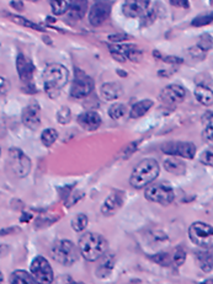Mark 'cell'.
<instances>
[{
  "mask_svg": "<svg viewBox=\"0 0 213 284\" xmlns=\"http://www.w3.org/2000/svg\"><path fill=\"white\" fill-rule=\"evenodd\" d=\"M43 89L45 93L52 99H56L69 80V71L62 64L53 63L46 66L43 71Z\"/></svg>",
  "mask_w": 213,
  "mask_h": 284,
  "instance_id": "cell-1",
  "label": "cell"
},
{
  "mask_svg": "<svg viewBox=\"0 0 213 284\" xmlns=\"http://www.w3.org/2000/svg\"><path fill=\"white\" fill-rule=\"evenodd\" d=\"M160 173V166L155 159L148 158L141 161L132 171L130 183L133 188H144L153 182Z\"/></svg>",
  "mask_w": 213,
  "mask_h": 284,
  "instance_id": "cell-2",
  "label": "cell"
},
{
  "mask_svg": "<svg viewBox=\"0 0 213 284\" xmlns=\"http://www.w3.org/2000/svg\"><path fill=\"white\" fill-rule=\"evenodd\" d=\"M106 239L96 232H86L79 239V251L86 261L95 262L106 253Z\"/></svg>",
  "mask_w": 213,
  "mask_h": 284,
  "instance_id": "cell-3",
  "label": "cell"
},
{
  "mask_svg": "<svg viewBox=\"0 0 213 284\" xmlns=\"http://www.w3.org/2000/svg\"><path fill=\"white\" fill-rule=\"evenodd\" d=\"M51 256L57 263L63 266H73L78 261L79 253L75 245L69 240H58L51 249Z\"/></svg>",
  "mask_w": 213,
  "mask_h": 284,
  "instance_id": "cell-4",
  "label": "cell"
},
{
  "mask_svg": "<svg viewBox=\"0 0 213 284\" xmlns=\"http://www.w3.org/2000/svg\"><path fill=\"white\" fill-rule=\"evenodd\" d=\"M30 271L36 284H52L55 282V273L52 267L43 256H36L33 258Z\"/></svg>",
  "mask_w": 213,
  "mask_h": 284,
  "instance_id": "cell-5",
  "label": "cell"
},
{
  "mask_svg": "<svg viewBox=\"0 0 213 284\" xmlns=\"http://www.w3.org/2000/svg\"><path fill=\"white\" fill-rule=\"evenodd\" d=\"M190 240L196 246L202 249H210L213 242V230L211 225L202 222H196L189 227Z\"/></svg>",
  "mask_w": 213,
  "mask_h": 284,
  "instance_id": "cell-6",
  "label": "cell"
},
{
  "mask_svg": "<svg viewBox=\"0 0 213 284\" xmlns=\"http://www.w3.org/2000/svg\"><path fill=\"white\" fill-rule=\"evenodd\" d=\"M144 196L148 201L163 204V206H168V204L173 203V201L175 199V193H174L173 187L165 182L148 185L144 192Z\"/></svg>",
  "mask_w": 213,
  "mask_h": 284,
  "instance_id": "cell-7",
  "label": "cell"
},
{
  "mask_svg": "<svg viewBox=\"0 0 213 284\" xmlns=\"http://www.w3.org/2000/svg\"><path fill=\"white\" fill-rule=\"evenodd\" d=\"M94 90V80L81 69H75L73 83L71 88V96L73 99H84Z\"/></svg>",
  "mask_w": 213,
  "mask_h": 284,
  "instance_id": "cell-8",
  "label": "cell"
},
{
  "mask_svg": "<svg viewBox=\"0 0 213 284\" xmlns=\"http://www.w3.org/2000/svg\"><path fill=\"white\" fill-rule=\"evenodd\" d=\"M161 152L171 157L192 160L196 155V147L194 143L190 142H169L161 145Z\"/></svg>",
  "mask_w": 213,
  "mask_h": 284,
  "instance_id": "cell-9",
  "label": "cell"
},
{
  "mask_svg": "<svg viewBox=\"0 0 213 284\" xmlns=\"http://www.w3.org/2000/svg\"><path fill=\"white\" fill-rule=\"evenodd\" d=\"M9 160L11 164L12 171L17 177H25V176L29 175L32 164H31L29 157L22 150L17 149V148L9 149Z\"/></svg>",
  "mask_w": 213,
  "mask_h": 284,
  "instance_id": "cell-10",
  "label": "cell"
},
{
  "mask_svg": "<svg viewBox=\"0 0 213 284\" xmlns=\"http://www.w3.org/2000/svg\"><path fill=\"white\" fill-rule=\"evenodd\" d=\"M112 2L109 0H96L90 7L89 22L91 26L97 27L104 24L111 15Z\"/></svg>",
  "mask_w": 213,
  "mask_h": 284,
  "instance_id": "cell-11",
  "label": "cell"
},
{
  "mask_svg": "<svg viewBox=\"0 0 213 284\" xmlns=\"http://www.w3.org/2000/svg\"><path fill=\"white\" fill-rule=\"evenodd\" d=\"M150 0H125L122 12L126 17L137 19L142 17L149 10Z\"/></svg>",
  "mask_w": 213,
  "mask_h": 284,
  "instance_id": "cell-12",
  "label": "cell"
},
{
  "mask_svg": "<svg viewBox=\"0 0 213 284\" xmlns=\"http://www.w3.org/2000/svg\"><path fill=\"white\" fill-rule=\"evenodd\" d=\"M186 97V90L181 85L171 84L165 86L160 93V99L166 105H178L181 104Z\"/></svg>",
  "mask_w": 213,
  "mask_h": 284,
  "instance_id": "cell-13",
  "label": "cell"
},
{
  "mask_svg": "<svg viewBox=\"0 0 213 284\" xmlns=\"http://www.w3.org/2000/svg\"><path fill=\"white\" fill-rule=\"evenodd\" d=\"M22 123L30 129H37L41 124V107L37 102L27 105L21 114Z\"/></svg>",
  "mask_w": 213,
  "mask_h": 284,
  "instance_id": "cell-14",
  "label": "cell"
},
{
  "mask_svg": "<svg viewBox=\"0 0 213 284\" xmlns=\"http://www.w3.org/2000/svg\"><path fill=\"white\" fill-rule=\"evenodd\" d=\"M16 70L17 74L20 76V80L22 83L30 84L32 81L33 74H35V65L31 62L26 56H24L22 53H20L16 58Z\"/></svg>",
  "mask_w": 213,
  "mask_h": 284,
  "instance_id": "cell-15",
  "label": "cell"
},
{
  "mask_svg": "<svg viewBox=\"0 0 213 284\" xmlns=\"http://www.w3.org/2000/svg\"><path fill=\"white\" fill-rule=\"evenodd\" d=\"M123 204V193L122 192H114L105 199L104 204L101 207V213L105 217H111L117 213L119 209H121Z\"/></svg>",
  "mask_w": 213,
  "mask_h": 284,
  "instance_id": "cell-16",
  "label": "cell"
},
{
  "mask_svg": "<svg viewBox=\"0 0 213 284\" xmlns=\"http://www.w3.org/2000/svg\"><path fill=\"white\" fill-rule=\"evenodd\" d=\"M78 123L83 129L92 132L101 126V116L96 111H85L78 116Z\"/></svg>",
  "mask_w": 213,
  "mask_h": 284,
  "instance_id": "cell-17",
  "label": "cell"
},
{
  "mask_svg": "<svg viewBox=\"0 0 213 284\" xmlns=\"http://www.w3.org/2000/svg\"><path fill=\"white\" fill-rule=\"evenodd\" d=\"M100 94H101L102 99L106 100V101H115L122 96L123 89L119 83L110 81V83L102 84V86L100 88Z\"/></svg>",
  "mask_w": 213,
  "mask_h": 284,
  "instance_id": "cell-18",
  "label": "cell"
},
{
  "mask_svg": "<svg viewBox=\"0 0 213 284\" xmlns=\"http://www.w3.org/2000/svg\"><path fill=\"white\" fill-rule=\"evenodd\" d=\"M100 263L96 268V276L99 278H106L111 275L115 266V255L112 253H106L99 258Z\"/></svg>",
  "mask_w": 213,
  "mask_h": 284,
  "instance_id": "cell-19",
  "label": "cell"
},
{
  "mask_svg": "<svg viewBox=\"0 0 213 284\" xmlns=\"http://www.w3.org/2000/svg\"><path fill=\"white\" fill-rule=\"evenodd\" d=\"M86 10H88V0H71L67 12L69 17L79 20L85 15Z\"/></svg>",
  "mask_w": 213,
  "mask_h": 284,
  "instance_id": "cell-20",
  "label": "cell"
},
{
  "mask_svg": "<svg viewBox=\"0 0 213 284\" xmlns=\"http://www.w3.org/2000/svg\"><path fill=\"white\" fill-rule=\"evenodd\" d=\"M153 106H154V102L149 99H145L140 102H136V104L132 106V109H131L130 117L133 119L141 118V117L144 116V114H147V112L149 111Z\"/></svg>",
  "mask_w": 213,
  "mask_h": 284,
  "instance_id": "cell-21",
  "label": "cell"
},
{
  "mask_svg": "<svg viewBox=\"0 0 213 284\" xmlns=\"http://www.w3.org/2000/svg\"><path fill=\"white\" fill-rule=\"evenodd\" d=\"M164 169H165L168 172L174 173V175H184V173L186 172V165H185V163L176 157L166 159V160L164 161Z\"/></svg>",
  "mask_w": 213,
  "mask_h": 284,
  "instance_id": "cell-22",
  "label": "cell"
},
{
  "mask_svg": "<svg viewBox=\"0 0 213 284\" xmlns=\"http://www.w3.org/2000/svg\"><path fill=\"white\" fill-rule=\"evenodd\" d=\"M195 97L204 106H212L213 93L211 88H207L206 85H200L199 84L195 89Z\"/></svg>",
  "mask_w": 213,
  "mask_h": 284,
  "instance_id": "cell-23",
  "label": "cell"
},
{
  "mask_svg": "<svg viewBox=\"0 0 213 284\" xmlns=\"http://www.w3.org/2000/svg\"><path fill=\"white\" fill-rule=\"evenodd\" d=\"M163 9V5L159 4V2H155L153 7H149L147 12L141 17V26L142 27H148L160 16V10Z\"/></svg>",
  "mask_w": 213,
  "mask_h": 284,
  "instance_id": "cell-24",
  "label": "cell"
},
{
  "mask_svg": "<svg viewBox=\"0 0 213 284\" xmlns=\"http://www.w3.org/2000/svg\"><path fill=\"white\" fill-rule=\"evenodd\" d=\"M132 45H116V46H110L109 51L112 55L115 60L120 63H125L127 60V55L130 52Z\"/></svg>",
  "mask_w": 213,
  "mask_h": 284,
  "instance_id": "cell-25",
  "label": "cell"
},
{
  "mask_svg": "<svg viewBox=\"0 0 213 284\" xmlns=\"http://www.w3.org/2000/svg\"><path fill=\"white\" fill-rule=\"evenodd\" d=\"M9 281L10 284H36L31 273L22 270L14 271V272L11 273V276H10Z\"/></svg>",
  "mask_w": 213,
  "mask_h": 284,
  "instance_id": "cell-26",
  "label": "cell"
},
{
  "mask_svg": "<svg viewBox=\"0 0 213 284\" xmlns=\"http://www.w3.org/2000/svg\"><path fill=\"white\" fill-rule=\"evenodd\" d=\"M197 262H199L200 268L204 272L209 273L212 271V253L211 251H199L196 252Z\"/></svg>",
  "mask_w": 213,
  "mask_h": 284,
  "instance_id": "cell-27",
  "label": "cell"
},
{
  "mask_svg": "<svg viewBox=\"0 0 213 284\" xmlns=\"http://www.w3.org/2000/svg\"><path fill=\"white\" fill-rule=\"evenodd\" d=\"M57 139H58V132L55 129V128H47V129L43 130L42 134H41V142H42V144L47 148L52 147Z\"/></svg>",
  "mask_w": 213,
  "mask_h": 284,
  "instance_id": "cell-28",
  "label": "cell"
},
{
  "mask_svg": "<svg viewBox=\"0 0 213 284\" xmlns=\"http://www.w3.org/2000/svg\"><path fill=\"white\" fill-rule=\"evenodd\" d=\"M6 16L9 17L10 20H12L14 22H16V24L21 25V26H24V27H29V29H33V30H36V31H41V32L45 31V29H42L41 26H38V25L35 24V22L25 19V17L17 16V15H12V14H6Z\"/></svg>",
  "mask_w": 213,
  "mask_h": 284,
  "instance_id": "cell-29",
  "label": "cell"
},
{
  "mask_svg": "<svg viewBox=\"0 0 213 284\" xmlns=\"http://www.w3.org/2000/svg\"><path fill=\"white\" fill-rule=\"evenodd\" d=\"M69 1H71V0H50L53 14L57 15V16L66 14V12L68 11Z\"/></svg>",
  "mask_w": 213,
  "mask_h": 284,
  "instance_id": "cell-30",
  "label": "cell"
},
{
  "mask_svg": "<svg viewBox=\"0 0 213 284\" xmlns=\"http://www.w3.org/2000/svg\"><path fill=\"white\" fill-rule=\"evenodd\" d=\"M88 224L89 219L85 214H76L73 218V221H71V227H73L74 231L76 232L84 231V230L86 229V227H88Z\"/></svg>",
  "mask_w": 213,
  "mask_h": 284,
  "instance_id": "cell-31",
  "label": "cell"
},
{
  "mask_svg": "<svg viewBox=\"0 0 213 284\" xmlns=\"http://www.w3.org/2000/svg\"><path fill=\"white\" fill-rule=\"evenodd\" d=\"M127 112V107L123 104H114L112 106H110L109 109V116L111 117L112 119L117 121V119L122 118L123 116Z\"/></svg>",
  "mask_w": 213,
  "mask_h": 284,
  "instance_id": "cell-32",
  "label": "cell"
},
{
  "mask_svg": "<svg viewBox=\"0 0 213 284\" xmlns=\"http://www.w3.org/2000/svg\"><path fill=\"white\" fill-rule=\"evenodd\" d=\"M71 119V112L69 107L63 106L57 112V122L60 124H68Z\"/></svg>",
  "mask_w": 213,
  "mask_h": 284,
  "instance_id": "cell-33",
  "label": "cell"
},
{
  "mask_svg": "<svg viewBox=\"0 0 213 284\" xmlns=\"http://www.w3.org/2000/svg\"><path fill=\"white\" fill-rule=\"evenodd\" d=\"M153 55L155 56L156 59H160V60H163V62L169 63V64H175V65H179V64L184 63L183 58L175 57V56H164V55H161L160 52H158V51H154Z\"/></svg>",
  "mask_w": 213,
  "mask_h": 284,
  "instance_id": "cell-34",
  "label": "cell"
},
{
  "mask_svg": "<svg viewBox=\"0 0 213 284\" xmlns=\"http://www.w3.org/2000/svg\"><path fill=\"white\" fill-rule=\"evenodd\" d=\"M212 12H210V14H204V15H200V16H196L194 20H192L191 25L194 27H202V26H206V25L211 24L212 22Z\"/></svg>",
  "mask_w": 213,
  "mask_h": 284,
  "instance_id": "cell-35",
  "label": "cell"
},
{
  "mask_svg": "<svg viewBox=\"0 0 213 284\" xmlns=\"http://www.w3.org/2000/svg\"><path fill=\"white\" fill-rule=\"evenodd\" d=\"M150 260H153L154 262L163 266V267H169L171 263L170 255H168V253H165V252H160V253H156V255L150 256Z\"/></svg>",
  "mask_w": 213,
  "mask_h": 284,
  "instance_id": "cell-36",
  "label": "cell"
},
{
  "mask_svg": "<svg viewBox=\"0 0 213 284\" xmlns=\"http://www.w3.org/2000/svg\"><path fill=\"white\" fill-rule=\"evenodd\" d=\"M197 47H199L200 50L204 51V52H207V51L212 50V36L209 35V33H204V35L200 37Z\"/></svg>",
  "mask_w": 213,
  "mask_h": 284,
  "instance_id": "cell-37",
  "label": "cell"
},
{
  "mask_svg": "<svg viewBox=\"0 0 213 284\" xmlns=\"http://www.w3.org/2000/svg\"><path fill=\"white\" fill-rule=\"evenodd\" d=\"M142 58H143L142 51H141L136 45H132V47H131L130 52H128V55H127V59H130L131 62L138 63L142 60Z\"/></svg>",
  "mask_w": 213,
  "mask_h": 284,
  "instance_id": "cell-38",
  "label": "cell"
},
{
  "mask_svg": "<svg viewBox=\"0 0 213 284\" xmlns=\"http://www.w3.org/2000/svg\"><path fill=\"white\" fill-rule=\"evenodd\" d=\"M185 261H186V251H185L183 247H178V249L175 250V253H174V256H173L174 265L178 266V267H180V266L184 265Z\"/></svg>",
  "mask_w": 213,
  "mask_h": 284,
  "instance_id": "cell-39",
  "label": "cell"
},
{
  "mask_svg": "<svg viewBox=\"0 0 213 284\" xmlns=\"http://www.w3.org/2000/svg\"><path fill=\"white\" fill-rule=\"evenodd\" d=\"M200 161H201L204 165L206 166H212L213 165V153L212 150H205L204 153L201 154V157H200Z\"/></svg>",
  "mask_w": 213,
  "mask_h": 284,
  "instance_id": "cell-40",
  "label": "cell"
},
{
  "mask_svg": "<svg viewBox=\"0 0 213 284\" xmlns=\"http://www.w3.org/2000/svg\"><path fill=\"white\" fill-rule=\"evenodd\" d=\"M189 53L192 56V58H195V59H201V60L205 59V55H206V52L200 50L197 46H194V47L190 48Z\"/></svg>",
  "mask_w": 213,
  "mask_h": 284,
  "instance_id": "cell-41",
  "label": "cell"
},
{
  "mask_svg": "<svg viewBox=\"0 0 213 284\" xmlns=\"http://www.w3.org/2000/svg\"><path fill=\"white\" fill-rule=\"evenodd\" d=\"M83 197H84L83 192H76V193L71 194V196H69L68 201L66 202V207H71V206H74V204H75L76 202L80 201V199L83 198Z\"/></svg>",
  "mask_w": 213,
  "mask_h": 284,
  "instance_id": "cell-42",
  "label": "cell"
},
{
  "mask_svg": "<svg viewBox=\"0 0 213 284\" xmlns=\"http://www.w3.org/2000/svg\"><path fill=\"white\" fill-rule=\"evenodd\" d=\"M55 284H84L83 282H78V281L74 280L71 276H62L56 281Z\"/></svg>",
  "mask_w": 213,
  "mask_h": 284,
  "instance_id": "cell-43",
  "label": "cell"
},
{
  "mask_svg": "<svg viewBox=\"0 0 213 284\" xmlns=\"http://www.w3.org/2000/svg\"><path fill=\"white\" fill-rule=\"evenodd\" d=\"M128 38H131V36L126 35V33H116V35L109 36V41H111V42H115V43L122 42V41L128 40Z\"/></svg>",
  "mask_w": 213,
  "mask_h": 284,
  "instance_id": "cell-44",
  "label": "cell"
},
{
  "mask_svg": "<svg viewBox=\"0 0 213 284\" xmlns=\"http://www.w3.org/2000/svg\"><path fill=\"white\" fill-rule=\"evenodd\" d=\"M202 139H204L206 143H210V144H212V140H213L212 126H206V127H205L204 133H202Z\"/></svg>",
  "mask_w": 213,
  "mask_h": 284,
  "instance_id": "cell-45",
  "label": "cell"
},
{
  "mask_svg": "<svg viewBox=\"0 0 213 284\" xmlns=\"http://www.w3.org/2000/svg\"><path fill=\"white\" fill-rule=\"evenodd\" d=\"M169 1L175 7H183V9H189L190 7L189 0H169Z\"/></svg>",
  "mask_w": 213,
  "mask_h": 284,
  "instance_id": "cell-46",
  "label": "cell"
},
{
  "mask_svg": "<svg viewBox=\"0 0 213 284\" xmlns=\"http://www.w3.org/2000/svg\"><path fill=\"white\" fill-rule=\"evenodd\" d=\"M137 144L138 143L136 142V143H131L130 145H128L127 148L125 149V152H123V155H125V158H128V157H131V155L133 154V153L137 150Z\"/></svg>",
  "mask_w": 213,
  "mask_h": 284,
  "instance_id": "cell-47",
  "label": "cell"
},
{
  "mask_svg": "<svg viewBox=\"0 0 213 284\" xmlns=\"http://www.w3.org/2000/svg\"><path fill=\"white\" fill-rule=\"evenodd\" d=\"M7 89H9V83H7V80L4 76L0 75V94H5Z\"/></svg>",
  "mask_w": 213,
  "mask_h": 284,
  "instance_id": "cell-48",
  "label": "cell"
},
{
  "mask_svg": "<svg viewBox=\"0 0 213 284\" xmlns=\"http://www.w3.org/2000/svg\"><path fill=\"white\" fill-rule=\"evenodd\" d=\"M19 231L16 227H4L2 230H0V236H5V235H10V234H15V232Z\"/></svg>",
  "mask_w": 213,
  "mask_h": 284,
  "instance_id": "cell-49",
  "label": "cell"
},
{
  "mask_svg": "<svg viewBox=\"0 0 213 284\" xmlns=\"http://www.w3.org/2000/svg\"><path fill=\"white\" fill-rule=\"evenodd\" d=\"M10 5H11L12 7H15L16 10H19V11L24 10V4H22V0H12V1L10 2Z\"/></svg>",
  "mask_w": 213,
  "mask_h": 284,
  "instance_id": "cell-50",
  "label": "cell"
},
{
  "mask_svg": "<svg viewBox=\"0 0 213 284\" xmlns=\"http://www.w3.org/2000/svg\"><path fill=\"white\" fill-rule=\"evenodd\" d=\"M204 124L205 126H212V112H207L204 117Z\"/></svg>",
  "mask_w": 213,
  "mask_h": 284,
  "instance_id": "cell-51",
  "label": "cell"
},
{
  "mask_svg": "<svg viewBox=\"0 0 213 284\" xmlns=\"http://www.w3.org/2000/svg\"><path fill=\"white\" fill-rule=\"evenodd\" d=\"M31 219H32V214L31 213H27V212H25L24 214L21 216V218H20V222L22 223H29Z\"/></svg>",
  "mask_w": 213,
  "mask_h": 284,
  "instance_id": "cell-52",
  "label": "cell"
},
{
  "mask_svg": "<svg viewBox=\"0 0 213 284\" xmlns=\"http://www.w3.org/2000/svg\"><path fill=\"white\" fill-rule=\"evenodd\" d=\"M117 74H119V75H122V78H126V76H127V73L122 70H117Z\"/></svg>",
  "mask_w": 213,
  "mask_h": 284,
  "instance_id": "cell-53",
  "label": "cell"
},
{
  "mask_svg": "<svg viewBox=\"0 0 213 284\" xmlns=\"http://www.w3.org/2000/svg\"><path fill=\"white\" fill-rule=\"evenodd\" d=\"M199 284H212V280H207V281H205V282H201Z\"/></svg>",
  "mask_w": 213,
  "mask_h": 284,
  "instance_id": "cell-54",
  "label": "cell"
},
{
  "mask_svg": "<svg viewBox=\"0 0 213 284\" xmlns=\"http://www.w3.org/2000/svg\"><path fill=\"white\" fill-rule=\"evenodd\" d=\"M2 281H4V276H2L1 271H0V284H2Z\"/></svg>",
  "mask_w": 213,
  "mask_h": 284,
  "instance_id": "cell-55",
  "label": "cell"
},
{
  "mask_svg": "<svg viewBox=\"0 0 213 284\" xmlns=\"http://www.w3.org/2000/svg\"><path fill=\"white\" fill-rule=\"evenodd\" d=\"M30 1H40V0H30Z\"/></svg>",
  "mask_w": 213,
  "mask_h": 284,
  "instance_id": "cell-56",
  "label": "cell"
},
{
  "mask_svg": "<svg viewBox=\"0 0 213 284\" xmlns=\"http://www.w3.org/2000/svg\"><path fill=\"white\" fill-rule=\"evenodd\" d=\"M0 155H1V148H0Z\"/></svg>",
  "mask_w": 213,
  "mask_h": 284,
  "instance_id": "cell-57",
  "label": "cell"
}]
</instances>
